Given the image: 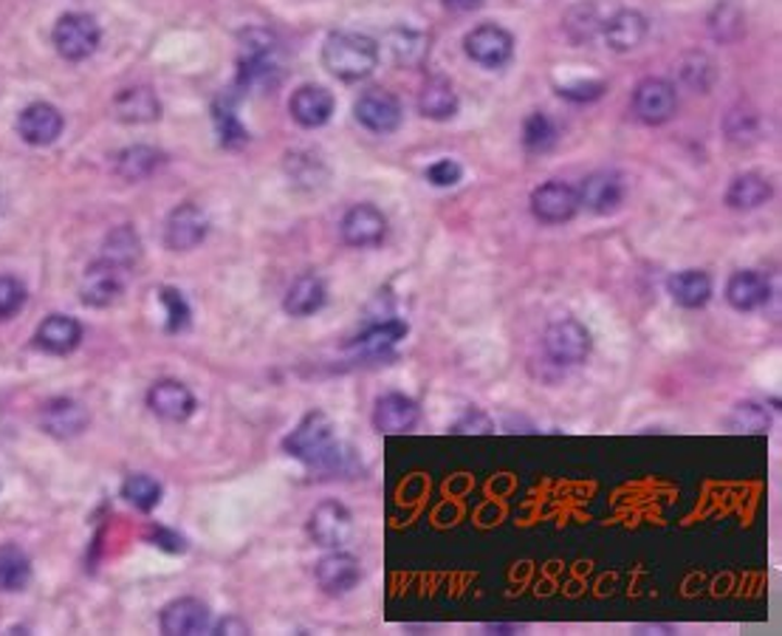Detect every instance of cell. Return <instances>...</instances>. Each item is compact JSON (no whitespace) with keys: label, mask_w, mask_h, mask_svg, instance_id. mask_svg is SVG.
Wrapping results in <instances>:
<instances>
[{"label":"cell","mask_w":782,"mask_h":636,"mask_svg":"<svg viewBox=\"0 0 782 636\" xmlns=\"http://www.w3.org/2000/svg\"><path fill=\"white\" fill-rule=\"evenodd\" d=\"M323 65L342 83H360L379 65V46L360 32H333L323 46Z\"/></svg>","instance_id":"6da1fadb"},{"label":"cell","mask_w":782,"mask_h":636,"mask_svg":"<svg viewBox=\"0 0 782 636\" xmlns=\"http://www.w3.org/2000/svg\"><path fill=\"white\" fill-rule=\"evenodd\" d=\"M282 447H286L289 456L305 461V464H331V461H337L339 452L337 438H333V424L323 410L305 413L303 422L286 436Z\"/></svg>","instance_id":"7a4b0ae2"},{"label":"cell","mask_w":782,"mask_h":636,"mask_svg":"<svg viewBox=\"0 0 782 636\" xmlns=\"http://www.w3.org/2000/svg\"><path fill=\"white\" fill-rule=\"evenodd\" d=\"M543 346L554 365H582L593 351V337L585 323L563 317L545 328Z\"/></svg>","instance_id":"3957f363"},{"label":"cell","mask_w":782,"mask_h":636,"mask_svg":"<svg viewBox=\"0 0 782 636\" xmlns=\"http://www.w3.org/2000/svg\"><path fill=\"white\" fill-rule=\"evenodd\" d=\"M464 51L483 68H503L515 57V37L497 23H483L464 37Z\"/></svg>","instance_id":"277c9868"},{"label":"cell","mask_w":782,"mask_h":636,"mask_svg":"<svg viewBox=\"0 0 782 636\" xmlns=\"http://www.w3.org/2000/svg\"><path fill=\"white\" fill-rule=\"evenodd\" d=\"M99 26L91 14L83 12H71L63 14L54 26V49L60 51V57L65 60H85L91 57L99 46Z\"/></svg>","instance_id":"5b68a950"},{"label":"cell","mask_w":782,"mask_h":636,"mask_svg":"<svg viewBox=\"0 0 782 636\" xmlns=\"http://www.w3.org/2000/svg\"><path fill=\"white\" fill-rule=\"evenodd\" d=\"M353 535V515L342 501H323L311 509L308 537L323 549H339Z\"/></svg>","instance_id":"8992f818"},{"label":"cell","mask_w":782,"mask_h":636,"mask_svg":"<svg viewBox=\"0 0 782 636\" xmlns=\"http://www.w3.org/2000/svg\"><path fill=\"white\" fill-rule=\"evenodd\" d=\"M678 111L676 85L661 77H647L635 85L633 91V113L644 125H664L670 122Z\"/></svg>","instance_id":"52a82bcc"},{"label":"cell","mask_w":782,"mask_h":636,"mask_svg":"<svg viewBox=\"0 0 782 636\" xmlns=\"http://www.w3.org/2000/svg\"><path fill=\"white\" fill-rule=\"evenodd\" d=\"M353 113H356V122L374 134H393L402 125V102L399 97L384 88H374V91H365L356 105H353Z\"/></svg>","instance_id":"ba28073f"},{"label":"cell","mask_w":782,"mask_h":636,"mask_svg":"<svg viewBox=\"0 0 782 636\" xmlns=\"http://www.w3.org/2000/svg\"><path fill=\"white\" fill-rule=\"evenodd\" d=\"M125 272L127 269L116 266L111 261H97L85 269L83 283H79V295H83L85 305L93 309H105V305L116 303L119 295L125 291Z\"/></svg>","instance_id":"9c48e42d"},{"label":"cell","mask_w":782,"mask_h":636,"mask_svg":"<svg viewBox=\"0 0 782 636\" xmlns=\"http://www.w3.org/2000/svg\"><path fill=\"white\" fill-rule=\"evenodd\" d=\"M579 192L565 182H545L531 192V212L543 224H565L579 212Z\"/></svg>","instance_id":"30bf717a"},{"label":"cell","mask_w":782,"mask_h":636,"mask_svg":"<svg viewBox=\"0 0 782 636\" xmlns=\"http://www.w3.org/2000/svg\"><path fill=\"white\" fill-rule=\"evenodd\" d=\"M342 240L353 249H370L379 247L384 235H388V219L384 212L374 204H356L345 212V219L339 224Z\"/></svg>","instance_id":"8fae6325"},{"label":"cell","mask_w":782,"mask_h":636,"mask_svg":"<svg viewBox=\"0 0 782 636\" xmlns=\"http://www.w3.org/2000/svg\"><path fill=\"white\" fill-rule=\"evenodd\" d=\"M210 233V219L206 212L195 204H181L169 212L167 224H164V244L173 252H190Z\"/></svg>","instance_id":"7c38bea8"},{"label":"cell","mask_w":782,"mask_h":636,"mask_svg":"<svg viewBox=\"0 0 782 636\" xmlns=\"http://www.w3.org/2000/svg\"><path fill=\"white\" fill-rule=\"evenodd\" d=\"M421 422V408L407 394H384L374 404V427L384 436H402Z\"/></svg>","instance_id":"4fadbf2b"},{"label":"cell","mask_w":782,"mask_h":636,"mask_svg":"<svg viewBox=\"0 0 782 636\" xmlns=\"http://www.w3.org/2000/svg\"><path fill=\"white\" fill-rule=\"evenodd\" d=\"M148 408L164 422H187L195 413L198 402L184 382L178 379H159L148 390Z\"/></svg>","instance_id":"5bb4252c"},{"label":"cell","mask_w":782,"mask_h":636,"mask_svg":"<svg viewBox=\"0 0 782 636\" xmlns=\"http://www.w3.org/2000/svg\"><path fill=\"white\" fill-rule=\"evenodd\" d=\"M319 588L325 594H348L360 586L362 579V563L360 558H353L351 551H331L314 569Z\"/></svg>","instance_id":"9a60e30c"},{"label":"cell","mask_w":782,"mask_h":636,"mask_svg":"<svg viewBox=\"0 0 782 636\" xmlns=\"http://www.w3.org/2000/svg\"><path fill=\"white\" fill-rule=\"evenodd\" d=\"M17 130H21L23 141L35 145V148L54 145L60 134H63V113L56 111L54 105H49V102H35V105L21 111Z\"/></svg>","instance_id":"2e32d148"},{"label":"cell","mask_w":782,"mask_h":636,"mask_svg":"<svg viewBox=\"0 0 782 636\" xmlns=\"http://www.w3.org/2000/svg\"><path fill=\"white\" fill-rule=\"evenodd\" d=\"M577 192L579 204H585L596 215H610L625 201V182L619 173L600 170V173H591Z\"/></svg>","instance_id":"e0dca14e"},{"label":"cell","mask_w":782,"mask_h":636,"mask_svg":"<svg viewBox=\"0 0 782 636\" xmlns=\"http://www.w3.org/2000/svg\"><path fill=\"white\" fill-rule=\"evenodd\" d=\"M404 337H407V323L399 317H388V320H379V323L374 325H367L365 332L348 346V351H351L353 357H365V360L388 357Z\"/></svg>","instance_id":"ac0fdd59"},{"label":"cell","mask_w":782,"mask_h":636,"mask_svg":"<svg viewBox=\"0 0 782 636\" xmlns=\"http://www.w3.org/2000/svg\"><path fill=\"white\" fill-rule=\"evenodd\" d=\"M162 631L169 636H192L204 634L210 625V608L206 602L195 600V597H181L164 606L162 611Z\"/></svg>","instance_id":"d6986e66"},{"label":"cell","mask_w":782,"mask_h":636,"mask_svg":"<svg viewBox=\"0 0 782 636\" xmlns=\"http://www.w3.org/2000/svg\"><path fill=\"white\" fill-rule=\"evenodd\" d=\"M297 125L323 127L333 116V93L323 85H300L289 102Z\"/></svg>","instance_id":"ffe728a7"},{"label":"cell","mask_w":782,"mask_h":636,"mask_svg":"<svg viewBox=\"0 0 782 636\" xmlns=\"http://www.w3.org/2000/svg\"><path fill=\"white\" fill-rule=\"evenodd\" d=\"M42 431L54 438H71L88 427V410L74 399H51L40 410Z\"/></svg>","instance_id":"44dd1931"},{"label":"cell","mask_w":782,"mask_h":636,"mask_svg":"<svg viewBox=\"0 0 782 636\" xmlns=\"http://www.w3.org/2000/svg\"><path fill=\"white\" fill-rule=\"evenodd\" d=\"M771 297V286L769 280L755 272V269H741V272H734L727 283V300L732 309L737 311H755L760 305L769 303Z\"/></svg>","instance_id":"7402d4cb"},{"label":"cell","mask_w":782,"mask_h":636,"mask_svg":"<svg viewBox=\"0 0 782 636\" xmlns=\"http://www.w3.org/2000/svg\"><path fill=\"white\" fill-rule=\"evenodd\" d=\"M113 116L127 125H144V122H155L162 116V102L153 93V88H125L119 97L113 99Z\"/></svg>","instance_id":"603a6c76"},{"label":"cell","mask_w":782,"mask_h":636,"mask_svg":"<svg viewBox=\"0 0 782 636\" xmlns=\"http://www.w3.org/2000/svg\"><path fill=\"white\" fill-rule=\"evenodd\" d=\"M79 339H83V325L74 317H65V314L46 317L35 334L37 348L49 353H71L79 346Z\"/></svg>","instance_id":"cb8c5ba5"},{"label":"cell","mask_w":782,"mask_h":636,"mask_svg":"<svg viewBox=\"0 0 782 636\" xmlns=\"http://www.w3.org/2000/svg\"><path fill=\"white\" fill-rule=\"evenodd\" d=\"M325 300H328V289H325L323 277L303 275L289 286L282 309L289 311L291 317H311V314H317L323 309Z\"/></svg>","instance_id":"d4e9b609"},{"label":"cell","mask_w":782,"mask_h":636,"mask_svg":"<svg viewBox=\"0 0 782 636\" xmlns=\"http://www.w3.org/2000/svg\"><path fill=\"white\" fill-rule=\"evenodd\" d=\"M647 37V21L644 14L633 12V9H625V12H616L610 21L605 23V40L607 46L619 54L625 51L639 49Z\"/></svg>","instance_id":"484cf974"},{"label":"cell","mask_w":782,"mask_h":636,"mask_svg":"<svg viewBox=\"0 0 782 636\" xmlns=\"http://www.w3.org/2000/svg\"><path fill=\"white\" fill-rule=\"evenodd\" d=\"M667 291L684 309H704L712 300V277L701 269H686V272H678L667 280Z\"/></svg>","instance_id":"4316f807"},{"label":"cell","mask_w":782,"mask_h":636,"mask_svg":"<svg viewBox=\"0 0 782 636\" xmlns=\"http://www.w3.org/2000/svg\"><path fill=\"white\" fill-rule=\"evenodd\" d=\"M418 111H421L427 120H452V116L458 113V93H455L450 79L436 77L424 85V91L418 93Z\"/></svg>","instance_id":"83f0119b"},{"label":"cell","mask_w":782,"mask_h":636,"mask_svg":"<svg viewBox=\"0 0 782 636\" xmlns=\"http://www.w3.org/2000/svg\"><path fill=\"white\" fill-rule=\"evenodd\" d=\"M771 182L760 173H743V176L734 178L727 190V204L732 210H757V207L769 204L771 198Z\"/></svg>","instance_id":"f1b7e54d"},{"label":"cell","mask_w":782,"mask_h":636,"mask_svg":"<svg viewBox=\"0 0 782 636\" xmlns=\"http://www.w3.org/2000/svg\"><path fill=\"white\" fill-rule=\"evenodd\" d=\"M159 164H162V153L148 148V145H136V148H127L116 155V173H119L125 182H141V178H148Z\"/></svg>","instance_id":"f546056e"},{"label":"cell","mask_w":782,"mask_h":636,"mask_svg":"<svg viewBox=\"0 0 782 636\" xmlns=\"http://www.w3.org/2000/svg\"><path fill=\"white\" fill-rule=\"evenodd\" d=\"M122 498H125L130 507L141 509V512H150L153 507H159L162 501V484L148 473H136L122 484Z\"/></svg>","instance_id":"4dcf8cb0"},{"label":"cell","mask_w":782,"mask_h":636,"mask_svg":"<svg viewBox=\"0 0 782 636\" xmlns=\"http://www.w3.org/2000/svg\"><path fill=\"white\" fill-rule=\"evenodd\" d=\"M139 254H141V240L130 226H119L116 233L108 235L105 254H102L105 261L116 263V266L122 269H130L136 261H139Z\"/></svg>","instance_id":"1f68e13d"},{"label":"cell","mask_w":782,"mask_h":636,"mask_svg":"<svg viewBox=\"0 0 782 636\" xmlns=\"http://www.w3.org/2000/svg\"><path fill=\"white\" fill-rule=\"evenodd\" d=\"M31 577L28 558L17 549H7L0 554V591H21Z\"/></svg>","instance_id":"d6a6232c"},{"label":"cell","mask_w":782,"mask_h":636,"mask_svg":"<svg viewBox=\"0 0 782 636\" xmlns=\"http://www.w3.org/2000/svg\"><path fill=\"white\" fill-rule=\"evenodd\" d=\"M390 51L402 65H416L424 60V51H427V40L424 35L413 32V28H393L388 35Z\"/></svg>","instance_id":"836d02e7"},{"label":"cell","mask_w":782,"mask_h":636,"mask_svg":"<svg viewBox=\"0 0 782 636\" xmlns=\"http://www.w3.org/2000/svg\"><path fill=\"white\" fill-rule=\"evenodd\" d=\"M729 427H732L734 433H755V436L769 433L771 427L769 410L757 402H741L732 410V416H729Z\"/></svg>","instance_id":"e575fe53"},{"label":"cell","mask_w":782,"mask_h":636,"mask_svg":"<svg viewBox=\"0 0 782 636\" xmlns=\"http://www.w3.org/2000/svg\"><path fill=\"white\" fill-rule=\"evenodd\" d=\"M522 141H526V148L540 153V150H548L554 141H557V127L554 122L545 116V113H531L526 125H522Z\"/></svg>","instance_id":"d590c367"},{"label":"cell","mask_w":782,"mask_h":636,"mask_svg":"<svg viewBox=\"0 0 782 636\" xmlns=\"http://www.w3.org/2000/svg\"><path fill=\"white\" fill-rule=\"evenodd\" d=\"M681 74H684L686 83L695 88V91H709V85H712L715 77V68L709 63V57L704 54H690L681 65Z\"/></svg>","instance_id":"8d00e7d4"},{"label":"cell","mask_w":782,"mask_h":636,"mask_svg":"<svg viewBox=\"0 0 782 636\" xmlns=\"http://www.w3.org/2000/svg\"><path fill=\"white\" fill-rule=\"evenodd\" d=\"M26 303V286L17 277H0V320H9Z\"/></svg>","instance_id":"74e56055"},{"label":"cell","mask_w":782,"mask_h":636,"mask_svg":"<svg viewBox=\"0 0 782 636\" xmlns=\"http://www.w3.org/2000/svg\"><path fill=\"white\" fill-rule=\"evenodd\" d=\"M162 303L167 305V328L169 332H181L190 323V305L178 295L176 289H162Z\"/></svg>","instance_id":"f35d334b"},{"label":"cell","mask_w":782,"mask_h":636,"mask_svg":"<svg viewBox=\"0 0 782 636\" xmlns=\"http://www.w3.org/2000/svg\"><path fill=\"white\" fill-rule=\"evenodd\" d=\"M461 176H464V167L455 159H438L436 164L427 167V182L436 184V187H455Z\"/></svg>","instance_id":"ab89813d"},{"label":"cell","mask_w":782,"mask_h":636,"mask_svg":"<svg viewBox=\"0 0 782 636\" xmlns=\"http://www.w3.org/2000/svg\"><path fill=\"white\" fill-rule=\"evenodd\" d=\"M215 120H218L220 127V136H224V145H238V141H247V130L238 125L235 120V113L226 108V111L215 113Z\"/></svg>","instance_id":"60d3db41"},{"label":"cell","mask_w":782,"mask_h":636,"mask_svg":"<svg viewBox=\"0 0 782 636\" xmlns=\"http://www.w3.org/2000/svg\"><path fill=\"white\" fill-rule=\"evenodd\" d=\"M452 433H492V419L487 413H480V410H469L464 419H461Z\"/></svg>","instance_id":"b9f144b4"},{"label":"cell","mask_w":782,"mask_h":636,"mask_svg":"<svg viewBox=\"0 0 782 636\" xmlns=\"http://www.w3.org/2000/svg\"><path fill=\"white\" fill-rule=\"evenodd\" d=\"M602 91H605V85L602 83H579V85H568V88H563V97L565 99H577V102H585V99H596L602 97Z\"/></svg>","instance_id":"7bdbcfd3"},{"label":"cell","mask_w":782,"mask_h":636,"mask_svg":"<svg viewBox=\"0 0 782 636\" xmlns=\"http://www.w3.org/2000/svg\"><path fill=\"white\" fill-rule=\"evenodd\" d=\"M155 546H162V549H169V551H184V537L173 535V532L167 529H159L153 535Z\"/></svg>","instance_id":"ee69618b"},{"label":"cell","mask_w":782,"mask_h":636,"mask_svg":"<svg viewBox=\"0 0 782 636\" xmlns=\"http://www.w3.org/2000/svg\"><path fill=\"white\" fill-rule=\"evenodd\" d=\"M215 634H249V625L229 616V620H220L218 625H215Z\"/></svg>","instance_id":"f6af8a7d"},{"label":"cell","mask_w":782,"mask_h":636,"mask_svg":"<svg viewBox=\"0 0 782 636\" xmlns=\"http://www.w3.org/2000/svg\"><path fill=\"white\" fill-rule=\"evenodd\" d=\"M480 3H483V0H444V7L452 9V12H472Z\"/></svg>","instance_id":"bcb514c9"}]
</instances>
